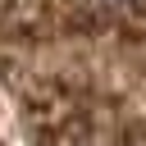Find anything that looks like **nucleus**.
Returning a JSON list of instances; mask_svg holds the SVG:
<instances>
[{
  "instance_id": "1",
  "label": "nucleus",
  "mask_w": 146,
  "mask_h": 146,
  "mask_svg": "<svg viewBox=\"0 0 146 146\" xmlns=\"http://www.w3.org/2000/svg\"><path fill=\"white\" fill-rule=\"evenodd\" d=\"M91 5H123V0H91Z\"/></svg>"
}]
</instances>
